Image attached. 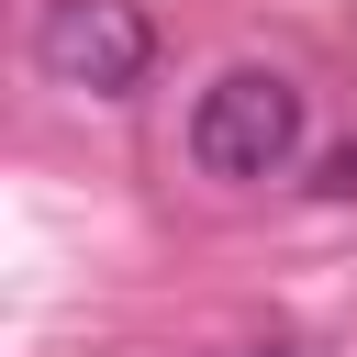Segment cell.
I'll return each instance as SVG.
<instances>
[{
  "instance_id": "6da1fadb",
  "label": "cell",
  "mask_w": 357,
  "mask_h": 357,
  "mask_svg": "<svg viewBox=\"0 0 357 357\" xmlns=\"http://www.w3.org/2000/svg\"><path fill=\"white\" fill-rule=\"evenodd\" d=\"M301 134H312V100H301L290 67H223V78L190 100V167L223 178V190L279 178V167L301 156Z\"/></svg>"
},
{
  "instance_id": "7a4b0ae2",
  "label": "cell",
  "mask_w": 357,
  "mask_h": 357,
  "mask_svg": "<svg viewBox=\"0 0 357 357\" xmlns=\"http://www.w3.org/2000/svg\"><path fill=\"white\" fill-rule=\"evenodd\" d=\"M33 67L78 100H134L156 67V22L134 0H45L33 11Z\"/></svg>"
},
{
  "instance_id": "3957f363",
  "label": "cell",
  "mask_w": 357,
  "mask_h": 357,
  "mask_svg": "<svg viewBox=\"0 0 357 357\" xmlns=\"http://www.w3.org/2000/svg\"><path fill=\"white\" fill-rule=\"evenodd\" d=\"M312 190H324V201H357V134H346V145L324 156V178H312Z\"/></svg>"
},
{
  "instance_id": "277c9868",
  "label": "cell",
  "mask_w": 357,
  "mask_h": 357,
  "mask_svg": "<svg viewBox=\"0 0 357 357\" xmlns=\"http://www.w3.org/2000/svg\"><path fill=\"white\" fill-rule=\"evenodd\" d=\"M268 357H290V346H268Z\"/></svg>"
}]
</instances>
